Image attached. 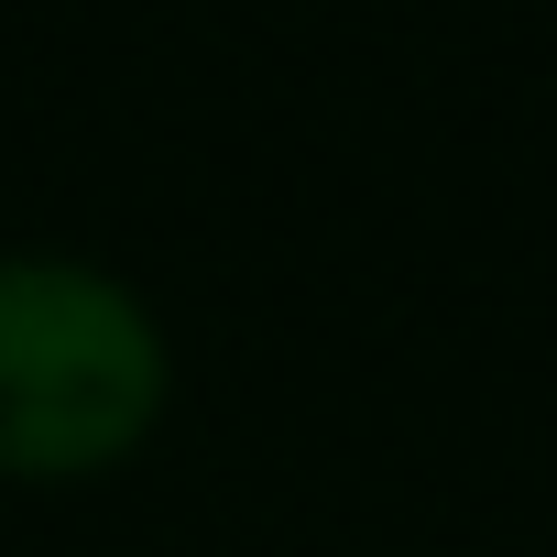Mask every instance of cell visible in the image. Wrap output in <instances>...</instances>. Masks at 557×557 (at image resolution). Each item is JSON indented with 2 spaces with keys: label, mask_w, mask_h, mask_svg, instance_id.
I'll list each match as a JSON object with an SVG mask.
<instances>
[{
  "label": "cell",
  "mask_w": 557,
  "mask_h": 557,
  "mask_svg": "<svg viewBox=\"0 0 557 557\" xmlns=\"http://www.w3.org/2000/svg\"><path fill=\"white\" fill-rule=\"evenodd\" d=\"M175 339L132 273L88 251H0V481L77 492L153 448Z\"/></svg>",
  "instance_id": "1"
}]
</instances>
